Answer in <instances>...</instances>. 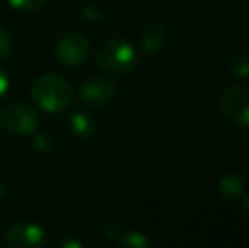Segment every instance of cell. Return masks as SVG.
Listing matches in <instances>:
<instances>
[{"mask_svg":"<svg viewBox=\"0 0 249 248\" xmlns=\"http://www.w3.org/2000/svg\"><path fill=\"white\" fill-rule=\"evenodd\" d=\"M5 243L10 248H41L46 243V233L34 223H17L7 229Z\"/></svg>","mask_w":249,"mask_h":248,"instance_id":"6","label":"cell"},{"mask_svg":"<svg viewBox=\"0 0 249 248\" xmlns=\"http://www.w3.org/2000/svg\"><path fill=\"white\" fill-rule=\"evenodd\" d=\"M33 100L43 111L58 114L66 111L73 102V87L65 76L48 73L33 83L31 89Z\"/></svg>","mask_w":249,"mask_h":248,"instance_id":"1","label":"cell"},{"mask_svg":"<svg viewBox=\"0 0 249 248\" xmlns=\"http://www.w3.org/2000/svg\"><path fill=\"white\" fill-rule=\"evenodd\" d=\"M122 235H124V229L121 228L119 225H107L104 228V236L105 240H108V242H114V243H119V240L122 238Z\"/></svg>","mask_w":249,"mask_h":248,"instance_id":"14","label":"cell"},{"mask_svg":"<svg viewBox=\"0 0 249 248\" xmlns=\"http://www.w3.org/2000/svg\"><path fill=\"white\" fill-rule=\"evenodd\" d=\"M117 95V85L114 80L104 78V76H95L85 82L80 90V97L87 106L102 107L110 104Z\"/></svg>","mask_w":249,"mask_h":248,"instance_id":"7","label":"cell"},{"mask_svg":"<svg viewBox=\"0 0 249 248\" xmlns=\"http://www.w3.org/2000/svg\"><path fill=\"white\" fill-rule=\"evenodd\" d=\"M243 212L246 214V218L249 219V194L244 197V201H243Z\"/></svg>","mask_w":249,"mask_h":248,"instance_id":"19","label":"cell"},{"mask_svg":"<svg viewBox=\"0 0 249 248\" xmlns=\"http://www.w3.org/2000/svg\"><path fill=\"white\" fill-rule=\"evenodd\" d=\"M7 89H9V75H7L5 70L0 66V99L5 95Z\"/></svg>","mask_w":249,"mask_h":248,"instance_id":"17","label":"cell"},{"mask_svg":"<svg viewBox=\"0 0 249 248\" xmlns=\"http://www.w3.org/2000/svg\"><path fill=\"white\" fill-rule=\"evenodd\" d=\"M58 247L59 248H82V242L78 240H73V238H65L61 242H58Z\"/></svg>","mask_w":249,"mask_h":248,"instance_id":"18","label":"cell"},{"mask_svg":"<svg viewBox=\"0 0 249 248\" xmlns=\"http://www.w3.org/2000/svg\"><path fill=\"white\" fill-rule=\"evenodd\" d=\"M0 124L3 129L14 134H31L37 129L39 116L29 106L24 104H9L0 111Z\"/></svg>","mask_w":249,"mask_h":248,"instance_id":"4","label":"cell"},{"mask_svg":"<svg viewBox=\"0 0 249 248\" xmlns=\"http://www.w3.org/2000/svg\"><path fill=\"white\" fill-rule=\"evenodd\" d=\"M119 247H127V248H148L151 247L149 238L144 235V233H139V231H124L122 238L119 240L117 243Z\"/></svg>","mask_w":249,"mask_h":248,"instance_id":"11","label":"cell"},{"mask_svg":"<svg viewBox=\"0 0 249 248\" xmlns=\"http://www.w3.org/2000/svg\"><path fill=\"white\" fill-rule=\"evenodd\" d=\"M34 145H36V148L41 150L43 153L50 152V148H51V143H48V138L43 134H37L36 138H34Z\"/></svg>","mask_w":249,"mask_h":248,"instance_id":"16","label":"cell"},{"mask_svg":"<svg viewBox=\"0 0 249 248\" xmlns=\"http://www.w3.org/2000/svg\"><path fill=\"white\" fill-rule=\"evenodd\" d=\"M168 39L166 27L161 24H149L141 36V48L146 55H156L164 48Z\"/></svg>","mask_w":249,"mask_h":248,"instance_id":"8","label":"cell"},{"mask_svg":"<svg viewBox=\"0 0 249 248\" xmlns=\"http://www.w3.org/2000/svg\"><path fill=\"white\" fill-rule=\"evenodd\" d=\"M219 191L227 201H237L246 192V180L239 173H226L219 182Z\"/></svg>","mask_w":249,"mask_h":248,"instance_id":"9","label":"cell"},{"mask_svg":"<svg viewBox=\"0 0 249 248\" xmlns=\"http://www.w3.org/2000/svg\"><path fill=\"white\" fill-rule=\"evenodd\" d=\"M220 111L231 124L249 128V89L244 85H231L222 92Z\"/></svg>","mask_w":249,"mask_h":248,"instance_id":"3","label":"cell"},{"mask_svg":"<svg viewBox=\"0 0 249 248\" xmlns=\"http://www.w3.org/2000/svg\"><path fill=\"white\" fill-rule=\"evenodd\" d=\"M46 0H9V3L12 7L19 10H36L39 9Z\"/></svg>","mask_w":249,"mask_h":248,"instance_id":"13","label":"cell"},{"mask_svg":"<svg viewBox=\"0 0 249 248\" xmlns=\"http://www.w3.org/2000/svg\"><path fill=\"white\" fill-rule=\"evenodd\" d=\"M12 50V43H10V36L3 27H0V60L7 58Z\"/></svg>","mask_w":249,"mask_h":248,"instance_id":"15","label":"cell"},{"mask_svg":"<svg viewBox=\"0 0 249 248\" xmlns=\"http://www.w3.org/2000/svg\"><path fill=\"white\" fill-rule=\"evenodd\" d=\"M90 55V43L83 34L73 33L65 36L56 46V60L66 68H75L87 61Z\"/></svg>","mask_w":249,"mask_h":248,"instance_id":"5","label":"cell"},{"mask_svg":"<svg viewBox=\"0 0 249 248\" xmlns=\"http://www.w3.org/2000/svg\"><path fill=\"white\" fill-rule=\"evenodd\" d=\"M229 68L232 72V75L237 76V78H249V55L243 53L234 57Z\"/></svg>","mask_w":249,"mask_h":248,"instance_id":"12","label":"cell"},{"mask_svg":"<svg viewBox=\"0 0 249 248\" xmlns=\"http://www.w3.org/2000/svg\"><path fill=\"white\" fill-rule=\"evenodd\" d=\"M97 65L108 73H127L138 65V53L129 41L110 39L97 51Z\"/></svg>","mask_w":249,"mask_h":248,"instance_id":"2","label":"cell"},{"mask_svg":"<svg viewBox=\"0 0 249 248\" xmlns=\"http://www.w3.org/2000/svg\"><path fill=\"white\" fill-rule=\"evenodd\" d=\"M5 195H7V187L3 182H0V202L5 201Z\"/></svg>","mask_w":249,"mask_h":248,"instance_id":"20","label":"cell"},{"mask_svg":"<svg viewBox=\"0 0 249 248\" xmlns=\"http://www.w3.org/2000/svg\"><path fill=\"white\" fill-rule=\"evenodd\" d=\"M70 124H71V131L80 139H90L97 131L95 119L89 113H83V111H78L76 114H73Z\"/></svg>","mask_w":249,"mask_h":248,"instance_id":"10","label":"cell"}]
</instances>
